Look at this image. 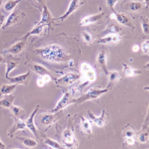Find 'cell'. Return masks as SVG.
<instances>
[{
	"instance_id": "6da1fadb",
	"label": "cell",
	"mask_w": 149,
	"mask_h": 149,
	"mask_svg": "<svg viewBox=\"0 0 149 149\" xmlns=\"http://www.w3.org/2000/svg\"><path fill=\"white\" fill-rule=\"evenodd\" d=\"M36 52L45 59L54 62H61L67 59L68 55L62 47L56 44L37 49Z\"/></svg>"
},
{
	"instance_id": "7a4b0ae2",
	"label": "cell",
	"mask_w": 149,
	"mask_h": 149,
	"mask_svg": "<svg viewBox=\"0 0 149 149\" xmlns=\"http://www.w3.org/2000/svg\"><path fill=\"white\" fill-rule=\"evenodd\" d=\"M25 15L19 10L15 9L12 11L5 20L2 30H6L8 28L15 26L23 21Z\"/></svg>"
},
{
	"instance_id": "3957f363",
	"label": "cell",
	"mask_w": 149,
	"mask_h": 149,
	"mask_svg": "<svg viewBox=\"0 0 149 149\" xmlns=\"http://www.w3.org/2000/svg\"><path fill=\"white\" fill-rule=\"evenodd\" d=\"M111 19L116 20L120 24L131 29H134L135 26L133 22L129 17L125 14L114 11L111 14Z\"/></svg>"
},
{
	"instance_id": "277c9868",
	"label": "cell",
	"mask_w": 149,
	"mask_h": 149,
	"mask_svg": "<svg viewBox=\"0 0 149 149\" xmlns=\"http://www.w3.org/2000/svg\"><path fill=\"white\" fill-rule=\"evenodd\" d=\"M83 3V2L81 0H71L67 10L65 11V13L59 17L58 19L61 21H63L78 9Z\"/></svg>"
},
{
	"instance_id": "5b68a950",
	"label": "cell",
	"mask_w": 149,
	"mask_h": 149,
	"mask_svg": "<svg viewBox=\"0 0 149 149\" xmlns=\"http://www.w3.org/2000/svg\"><path fill=\"white\" fill-rule=\"evenodd\" d=\"M80 70L84 79L91 81L95 79L96 73L94 69L90 64L86 62L82 63L80 66Z\"/></svg>"
},
{
	"instance_id": "8992f818",
	"label": "cell",
	"mask_w": 149,
	"mask_h": 149,
	"mask_svg": "<svg viewBox=\"0 0 149 149\" xmlns=\"http://www.w3.org/2000/svg\"><path fill=\"white\" fill-rule=\"evenodd\" d=\"M26 41L27 40L21 38V40L14 43L10 47L4 50L3 52L14 55L19 54L24 48Z\"/></svg>"
},
{
	"instance_id": "52a82bcc",
	"label": "cell",
	"mask_w": 149,
	"mask_h": 149,
	"mask_svg": "<svg viewBox=\"0 0 149 149\" xmlns=\"http://www.w3.org/2000/svg\"><path fill=\"white\" fill-rule=\"evenodd\" d=\"M121 37L118 34H112L104 36L97 40L100 44H109L117 43L120 41Z\"/></svg>"
},
{
	"instance_id": "ba28073f",
	"label": "cell",
	"mask_w": 149,
	"mask_h": 149,
	"mask_svg": "<svg viewBox=\"0 0 149 149\" xmlns=\"http://www.w3.org/2000/svg\"><path fill=\"white\" fill-rule=\"evenodd\" d=\"M104 15L103 12H100L98 13L88 15L84 17L80 21V26L84 27L92 24L99 21L103 18Z\"/></svg>"
},
{
	"instance_id": "9c48e42d",
	"label": "cell",
	"mask_w": 149,
	"mask_h": 149,
	"mask_svg": "<svg viewBox=\"0 0 149 149\" xmlns=\"http://www.w3.org/2000/svg\"><path fill=\"white\" fill-rule=\"evenodd\" d=\"M39 108H40V106L38 105V106H36L35 108L31 113L29 118L25 121L26 127L30 130V131H31L33 134L36 137L38 136V131H37L38 130H37V129L36 128L33 120H34L35 116L37 113H38Z\"/></svg>"
},
{
	"instance_id": "30bf717a",
	"label": "cell",
	"mask_w": 149,
	"mask_h": 149,
	"mask_svg": "<svg viewBox=\"0 0 149 149\" xmlns=\"http://www.w3.org/2000/svg\"><path fill=\"white\" fill-rule=\"evenodd\" d=\"M15 122L11 128L8 132V136L10 138L13 137L15 132L19 130H23L26 127L25 122L21 118L15 117Z\"/></svg>"
},
{
	"instance_id": "8fae6325",
	"label": "cell",
	"mask_w": 149,
	"mask_h": 149,
	"mask_svg": "<svg viewBox=\"0 0 149 149\" xmlns=\"http://www.w3.org/2000/svg\"><path fill=\"white\" fill-rule=\"evenodd\" d=\"M54 19L52 17L51 12L49 10L46 5L43 6L41 18L39 24H44L47 26L54 22Z\"/></svg>"
},
{
	"instance_id": "7c38bea8",
	"label": "cell",
	"mask_w": 149,
	"mask_h": 149,
	"mask_svg": "<svg viewBox=\"0 0 149 149\" xmlns=\"http://www.w3.org/2000/svg\"><path fill=\"white\" fill-rule=\"evenodd\" d=\"M72 101L70 97L69 93H66L61 99L54 109L52 111V113H54L58 111L62 108L68 106V104L72 103Z\"/></svg>"
},
{
	"instance_id": "4fadbf2b",
	"label": "cell",
	"mask_w": 149,
	"mask_h": 149,
	"mask_svg": "<svg viewBox=\"0 0 149 149\" xmlns=\"http://www.w3.org/2000/svg\"><path fill=\"white\" fill-rule=\"evenodd\" d=\"M30 75V71H28L26 73L12 77V78L8 77L7 79H8L12 83L17 84L18 85L23 84L24 85H26L25 83H26Z\"/></svg>"
},
{
	"instance_id": "5bb4252c",
	"label": "cell",
	"mask_w": 149,
	"mask_h": 149,
	"mask_svg": "<svg viewBox=\"0 0 149 149\" xmlns=\"http://www.w3.org/2000/svg\"><path fill=\"white\" fill-rule=\"evenodd\" d=\"M97 60L98 64L102 67L105 73H107V52L106 50L102 48L98 54Z\"/></svg>"
},
{
	"instance_id": "9a60e30c",
	"label": "cell",
	"mask_w": 149,
	"mask_h": 149,
	"mask_svg": "<svg viewBox=\"0 0 149 149\" xmlns=\"http://www.w3.org/2000/svg\"><path fill=\"white\" fill-rule=\"evenodd\" d=\"M46 26V25L44 24L38 23L30 31L28 32L22 38L25 39L27 40V39L30 36L39 35L41 34L44 30L45 27Z\"/></svg>"
},
{
	"instance_id": "2e32d148",
	"label": "cell",
	"mask_w": 149,
	"mask_h": 149,
	"mask_svg": "<svg viewBox=\"0 0 149 149\" xmlns=\"http://www.w3.org/2000/svg\"><path fill=\"white\" fill-rule=\"evenodd\" d=\"M4 96V97L0 100V106L3 108L10 109L13 105L15 97L11 94Z\"/></svg>"
},
{
	"instance_id": "e0dca14e",
	"label": "cell",
	"mask_w": 149,
	"mask_h": 149,
	"mask_svg": "<svg viewBox=\"0 0 149 149\" xmlns=\"http://www.w3.org/2000/svg\"><path fill=\"white\" fill-rule=\"evenodd\" d=\"M18 85L12 83V84H5L0 88V94L1 95L10 94L16 89Z\"/></svg>"
},
{
	"instance_id": "ac0fdd59",
	"label": "cell",
	"mask_w": 149,
	"mask_h": 149,
	"mask_svg": "<svg viewBox=\"0 0 149 149\" xmlns=\"http://www.w3.org/2000/svg\"><path fill=\"white\" fill-rule=\"evenodd\" d=\"M78 75L72 73H69L65 75L63 77L58 79V83L68 84L72 83L76 79L78 78Z\"/></svg>"
},
{
	"instance_id": "d6986e66",
	"label": "cell",
	"mask_w": 149,
	"mask_h": 149,
	"mask_svg": "<svg viewBox=\"0 0 149 149\" xmlns=\"http://www.w3.org/2000/svg\"><path fill=\"white\" fill-rule=\"evenodd\" d=\"M24 0H9L6 1L4 5V9L7 12H12L21 2Z\"/></svg>"
},
{
	"instance_id": "ffe728a7",
	"label": "cell",
	"mask_w": 149,
	"mask_h": 149,
	"mask_svg": "<svg viewBox=\"0 0 149 149\" xmlns=\"http://www.w3.org/2000/svg\"><path fill=\"white\" fill-rule=\"evenodd\" d=\"M10 109L15 117L22 119L26 116L25 111L19 106L13 105Z\"/></svg>"
},
{
	"instance_id": "44dd1931",
	"label": "cell",
	"mask_w": 149,
	"mask_h": 149,
	"mask_svg": "<svg viewBox=\"0 0 149 149\" xmlns=\"http://www.w3.org/2000/svg\"><path fill=\"white\" fill-rule=\"evenodd\" d=\"M19 64V62L13 60H7L6 62V72L5 77L6 79L9 77V75L11 72L13 71L17 67Z\"/></svg>"
},
{
	"instance_id": "7402d4cb",
	"label": "cell",
	"mask_w": 149,
	"mask_h": 149,
	"mask_svg": "<svg viewBox=\"0 0 149 149\" xmlns=\"http://www.w3.org/2000/svg\"><path fill=\"white\" fill-rule=\"evenodd\" d=\"M33 70L37 74L41 76L48 75L51 76V73L47 68L42 65L35 64L33 66Z\"/></svg>"
},
{
	"instance_id": "603a6c76",
	"label": "cell",
	"mask_w": 149,
	"mask_h": 149,
	"mask_svg": "<svg viewBox=\"0 0 149 149\" xmlns=\"http://www.w3.org/2000/svg\"><path fill=\"white\" fill-rule=\"evenodd\" d=\"M143 6V3L136 1L130 2L128 5L129 9L133 12H137L141 10Z\"/></svg>"
},
{
	"instance_id": "cb8c5ba5",
	"label": "cell",
	"mask_w": 149,
	"mask_h": 149,
	"mask_svg": "<svg viewBox=\"0 0 149 149\" xmlns=\"http://www.w3.org/2000/svg\"><path fill=\"white\" fill-rule=\"evenodd\" d=\"M140 22L142 31L146 35L149 34V19L147 17L141 16L140 17Z\"/></svg>"
},
{
	"instance_id": "d4e9b609",
	"label": "cell",
	"mask_w": 149,
	"mask_h": 149,
	"mask_svg": "<svg viewBox=\"0 0 149 149\" xmlns=\"http://www.w3.org/2000/svg\"><path fill=\"white\" fill-rule=\"evenodd\" d=\"M25 146L30 148L35 147L38 143L35 140L30 138H19L18 139Z\"/></svg>"
},
{
	"instance_id": "484cf974",
	"label": "cell",
	"mask_w": 149,
	"mask_h": 149,
	"mask_svg": "<svg viewBox=\"0 0 149 149\" xmlns=\"http://www.w3.org/2000/svg\"><path fill=\"white\" fill-rule=\"evenodd\" d=\"M55 116L53 114H45L43 115L41 119V123L45 125H49L55 121Z\"/></svg>"
},
{
	"instance_id": "4316f807",
	"label": "cell",
	"mask_w": 149,
	"mask_h": 149,
	"mask_svg": "<svg viewBox=\"0 0 149 149\" xmlns=\"http://www.w3.org/2000/svg\"><path fill=\"white\" fill-rule=\"evenodd\" d=\"M123 66L124 67V73L129 77H132L135 75L139 74L141 73L140 71L134 69L125 64H123Z\"/></svg>"
},
{
	"instance_id": "83f0119b",
	"label": "cell",
	"mask_w": 149,
	"mask_h": 149,
	"mask_svg": "<svg viewBox=\"0 0 149 149\" xmlns=\"http://www.w3.org/2000/svg\"><path fill=\"white\" fill-rule=\"evenodd\" d=\"M52 80V77L50 75H47L41 76L37 79V83L40 87H43L45 84L48 83Z\"/></svg>"
},
{
	"instance_id": "f1b7e54d",
	"label": "cell",
	"mask_w": 149,
	"mask_h": 149,
	"mask_svg": "<svg viewBox=\"0 0 149 149\" xmlns=\"http://www.w3.org/2000/svg\"><path fill=\"white\" fill-rule=\"evenodd\" d=\"M121 30L120 27L118 26L114 25L112 24L110 26L109 28L107 30L105 31V33H104V36L109 34H118Z\"/></svg>"
},
{
	"instance_id": "f546056e",
	"label": "cell",
	"mask_w": 149,
	"mask_h": 149,
	"mask_svg": "<svg viewBox=\"0 0 149 149\" xmlns=\"http://www.w3.org/2000/svg\"><path fill=\"white\" fill-rule=\"evenodd\" d=\"M45 143L48 146L53 148L59 149L61 148L60 145L59 143L55 141V140H52L49 138H47L45 140Z\"/></svg>"
},
{
	"instance_id": "4dcf8cb0",
	"label": "cell",
	"mask_w": 149,
	"mask_h": 149,
	"mask_svg": "<svg viewBox=\"0 0 149 149\" xmlns=\"http://www.w3.org/2000/svg\"><path fill=\"white\" fill-rule=\"evenodd\" d=\"M81 36L83 39L86 43H90L93 40L92 35L88 31H82V33L81 34Z\"/></svg>"
},
{
	"instance_id": "1f68e13d",
	"label": "cell",
	"mask_w": 149,
	"mask_h": 149,
	"mask_svg": "<svg viewBox=\"0 0 149 149\" xmlns=\"http://www.w3.org/2000/svg\"><path fill=\"white\" fill-rule=\"evenodd\" d=\"M149 40H146L142 43L141 48L142 52L145 54H148L149 52Z\"/></svg>"
},
{
	"instance_id": "d6a6232c",
	"label": "cell",
	"mask_w": 149,
	"mask_h": 149,
	"mask_svg": "<svg viewBox=\"0 0 149 149\" xmlns=\"http://www.w3.org/2000/svg\"><path fill=\"white\" fill-rule=\"evenodd\" d=\"M119 0H106L107 5L109 8L113 11H115V6Z\"/></svg>"
},
{
	"instance_id": "836d02e7",
	"label": "cell",
	"mask_w": 149,
	"mask_h": 149,
	"mask_svg": "<svg viewBox=\"0 0 149 149\" xmlns=\"http://www.w3.org/2000/svg\"><path fill=\"white\" fill-rule=\"evenodd\" d=\"M82 128L86 132L90 133L91 131V128L90 127V122H88V121L86 120L83 119L82 123Z\"/></svg>"
},
{
	"instance_id": "e575fe53",
	"label": "cell",
	"mask_w": 149,
	"mask_h": 149,
	"mask_svg": "<svg viewBox=\"0 0 149 149\" xmlns=\"http://www.w3.org/2000/svg\"><path fill=\"white\" fill-rule=\"evenodd\" d=\"M67 134H65L64 137L65 142L68 144H70L73 142L74 138L71 133L68 132Z\"/></svg>"
},
{
	"instance_id": "d590c367",
	"label": "cell",
	"mask_w": 149,
	"mask_h": 149,
	"mask_svg": "<svg viewBox=\"0 0 149 149\" xmlns=\"http://www.w3.org/2000/svg\"><path fill=\"white\" fill-rule=\"evenodd\" d=\"M5 15L0 11V35H1V30H2V28L5 22Z\"/></svg>"
},
{
	"instance_id": "8d00e7d4",
	"label": "cell",
	"mask_w": 149,
	"mask_h": 149,
	"mask_svg": "<svg viewBox=\"0 0 149 149\" xmlns=\"http://www.w3.org/2000/svg\"><path fill=\"white\" fill-rule=\"evenodd\" d=\"M140 48V46H139L138 44H134V45L132 46V50L133 52H137L139 50Z\"/></svg>"
},
{
	"instance_id": "74e56055",
	"label": "cell",
	"mask_w": 149,
	"mask_h": 149,
	"mask_svg": "<svg viewBox=\"0 0 149 149\" xmlns=\"http://www.w3.org/2000/svg\"><path fill=\"white\" fill-rule=\"evenodd\" d=\"M143 5L146 8L149 7V0H143Z\"/></svg>"
},
{
	"instance_id": "f35d334b",
	"label": "cell",
	"mask_w": 149,
	"mask_h": 149,
	"mask_svg": "<svg viewBox=\"0 0 149 149\" xmlns=\"http://www.w3.org/2000/svg\"><path fill=\"white\" fill-rule=\"evenodd\" d=\"M5 61V58L3 56V54L0 53V64L4 63Z\"/></svg>"
},
{
	"instance_id": "ab89813d",
	"label": "cell",
	"mask_w": 149,
	"mask_h": 149,
	"mask_svg": "<svg viewBox=\"0 0 149 149\" xmlns=\"http://www.w3.org/2000/svg\"><path fill=\"white\" fill-rule=\"evenodd\" d=\"M37 3H39L40 5L44 6L45 4V0H36Z\"/></svg>"
},
{
	"instance_id": "60d3db41",
	"label": "cell",
	"mask_w": 149,
	"mask_h": 149,
	"mask_svg": "<svg viewBox=\"0 0 149 149\" xmlns=\"http://www.w3.org/2000/svg\"><path fill=\"white\" fill-rule=\"evenodd\" d=\"M5 146L3 142H2V141L0 140V149H5Z\"/></svg>"
},
{
	"instance_id": "b9f144b4",
	"label": "cell",
	"mask_w": 149,
	"mask_h": 149,
	"mask_svg": "<svg viewBox=\"0 0 149 149\" xmlns=\"http://www.w3.org/2000/svg\"><path fill=\"white\" fill-rule=\"evenodd\" d=\"M4 0H0V8L1 7L2 5H3V1Z\"/></svg>"
},
{
	"instance_id": "7bdbcfd3",
	"label": "cell",
	"mask_w": 149,
	"mask_h": 149,
	"mask_svg": "<svg viewBox=\"0 0 149 149\" xmlns=\"http://www.w3.org/2000/svg\"><path fill=\"white\" fill-rule=\"evenodd\" d=\"M133 1H136V0H133Z\"/></svg>"
}]
</instances>
